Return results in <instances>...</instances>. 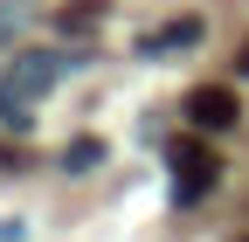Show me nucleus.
<instances>
[{
    "mask_svg": "<svg viewBox=\"0 0 249 242\" xmlns=\"http://www.w3.org/2000/svg\"><path fill=\"white\" fill-rule=\"evenodd\" d=\"M173 187H180V201H201L208 187H214V173H222V159H214V145L208 138H173Z\"/></svg>",
    "mask_w": 249,
    "mask_h": 242,
    "instance_id": "1",
    "label": "nucleus"
},
{
    "mask_svg": "<svg viewBox=\"0 0 249 242\" xmlns=\"http://www.w3.org/2000/svg\"><path fill=\"white\" fill-rule=\"evenodd\" d=\"M55 76H62V63H55V55H14V69L0 76V104H35Z\"/></svg>",
    "mask_w": 249,
    "mask_h": 242,
    "instance_id": "2",
    "label": "nucleus"
},
{
    "mask_svg": "<svg viewBox=\"0 0 249 242\" xmlns=\"http://www.w3.org/2000/svg\"><path fill=\"white\" fill-rule=\"evenodd\" d=\"M187 118H194V132H229L235 118H242V104H235L229 83H201L194 97H187Z\"/></svg>",
    "mask_w": 249,
    "mask_h": 242,
    "instance_id": "3",
    "label": "nucleus"
},
{
    "mask_svg": "<svg viewBox=\"0 0 249 242\" xmlns=\"http://www.w3.org/2000/svg\"><path fill=\"white\" fill-rule=\"evenodd\" d=\"M97 159H104V138H70V145H62V166H70V173H90Z\"/></svg>",
    "mask_w": 249,
    "mask_h": 242,
    "instance_id": "4",
    "label": "nucleus"
},
{
    "mask_svg": "<svg viewBox=\"0 0 249 242\" xmlns=\"http://www.w3.org/2000/svg\"><path fill=\"white\" fill-rule=\"evenodd\" d=\"M187 42H201V14H187V21H173V28H160L145 49H187Z\"/></svg>",
    "mask_w": 249,
    "mask_h": 242,
    "instance_id": "5",
    "label": "nucleus"
},
{
    "mask_svg": "<svg viewBox=\"0 0 249 242\" xmlns=\"http://www.w3.org/2000/svg\"><path fill=\"white\" fill-rule=\"evenodd\" d=\"M97 21H104V0H76V7H62V28H76V35L97 28Z\"/></svg>",
    "mask_w": 249,
    "mask_h": 242,
    "instance_id": "6",
    "label": "nucleus"
},
{
    "mask_svg": "<svg viewBox=\"0 0 249 242\" xmlns=\"http://www.w3.org/2000/svg\"><path fill=\"white\" fill-rule=\"evenodd\" d=\"M7 28H21V7H7V0H0V35H7Z\"/></svg>",
    "mask_w": 249,
    "mask_h": 242,
    "instance_id": "7",
    "label": "nucleus"
},
{
    "mask_svg": "<svg viewBox=\"0 0 249 242\" xmlns=\"http://www.w3.org/2000/svg\"><path fill=\"white\" fill-rule=\"evenodd\" d=\"M235 69H242V76H249V49H242V63H235Z\"/></svg>",
    "mask_w": 249,
    "mask_h": 242,
    "instance_id": "8",
    "label": "nucleus"
}]
</instances>
